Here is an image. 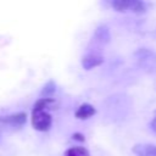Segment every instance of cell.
<instances>
[{
	"mask_svg": "<svg viewBox=\"0 0 156 156\" xmlns=\"http://www.w3.org/2000/svg\"><path fill=\"white\" fill-rule=\"evenodd\" d=\"M150 127H151V129H152L154 132H156V112H155V115H154L152 121L150 122Z\"/></svg>",
	"mask_w": 156,
	"mask_h": 156,
	"instance_id": "cell-11",
	"label": "cell"
},
{
	"mask_svg": "<svg viewBox=\"0 0 156 156\" xmlns=\"http://www.w3.org/2000/svg\"><path fill=\"white\" fill-rule=\"evenodd\" d=\"M111 6L116 11H121V12L132 11L134 13H144L146 10L145 4L138 0H113L111 1Z\"/></svg>",
	"mask_w": 156,
	"mask_h": 156,
	"instance_id": "cell-2",
	"label": "cell"
},
{
	"mask_svg": "<svg viewBox=\"0 0 156 156\" xmlns=\"http://www.w3.org/2000/svg\"><path fill=\"white\" fill-rule=\"evenodd\" d=\"M73 139H79V140H84V138H83V135L82 134H73Z\"/></svg>",
	"mask_w": 156,
	"mask_h": 156,
	"instance_id": "cell-12",
	"label": "cell"
},
{
	"mask_svg": "<svg viewBox=\"0 0 156 156\" xmlns=\"http://www.w3.org/2000/svg\"><path fill=\"white\" fill-rule=\"evenodd\" d=\"M55 90H56V84H55V82H54V80H49V82L43 87V89H41V91H40V95H41V98H51V95L55 93Z\"/></svg>",
	"mask_w": 156,
	"mask_h": 156,
	"instance_id": "cell-10",
	"label": "cell"
},
{
	"mask_svg": "<svg viewBox=\"0 0 156 156\" xmlns=\"http://www.w3.org/2000/svg\"><path fill=\"white\" fill-rule=\"evenodd\" d=\"M65 156H90V152L83 146H73L66 150Z\"/></svg>",
	"mask_w": 156,
	"mask_h": 156,
	"instance_id": "cell-8",
	"label": "cell"
},
{
	"mask_svg": "<svg viewBox=\"0 0 156 156\" xmlns=\"http://www.w3.org/2000/svg\"><path fill=\"white\" fill-rule=\"evenodd\" d=\"M132 151L138 156H156V145L152 144H136Z\"/></svg>",
	"mask_w": 156,
	"mask_h": 156,
	"instance_id": "cell-5",
	"label": "cell"
},
{
	"mask_svg": "<svg viewBox=\"0 0 156 156\" xmlns=\"http://www.w3.org/2000/svg\"><path fill=\"white\" fill-rule=\"evenodd\" d=\"M56 101L52 98H40L35 101L32 110H39V111H46V108H55Z\"/></svg>",
	"mask_w": 156,
	"mask_h": 156,
	"instance_id": "cell-7",
	"label": "cell"
},
{
	"mask_svg": "<svg viewBox=\"0 0 156 156\" xmlns=\"http://www.w3.org/2000/svg\"><path fill=\"white\" fill-rule=\"evenodd\" d=\"M95 35L98 38L99 41H102V43H107L110 40V33H108V28L106 26H100L96 32H95Z\"/></svg>",
	"mask_w": 156,
	"mask_h": 156,
	"instance_id": "cell-9",
	"label": "cell"
},
{
	"mask_svg": "<svg viewBox=\"0 0 156 156\" xmlns=\"http://www.w3.org/2000/svg\"><path fill=\"white\" fill-rule=\"evenodd\" d=\"M102 62H104L102 56L98 54H88V55H84L82 58V66L84 69H91L94 67L100 66Z\"/></svg>",
	"mask_w": 156,
	"mask_h": 156,
	"instance_id": "cell-4",
	"label": "cell"
},
{
	"mask_svg": "<svg viewBox=\"0 0 156 156\" xmlns=\"http://www.w3.org/2000/svg\"><path fill=\"white\" fill-rule=\"evenodd\" d=\"M30 123H32V127L35 130L46 132V130H49L51 128L52 117L46 111L32 110V113H30Z\"/></svg>",
	"mask_w": 156,
	"mask_h": 156,
	"instance_id": "cell-1",
	"label": "cell"
},
{
	"mask_svg": "<svg viewBox=\"0 0 156 156\" xmlns=\"http://www.w3.org/2000/svg\"><path fill=\"white\" fill-rule=\"evenodd\" d=\"M95 112H96V110H95V107L93 105H90L88 102H84V104H82L77 108V111H76L74 115H76V117L78 119H88L91 116H94Z\"/></svg>",
	"mask_w": 156,
	"mask_h": 156,
	"instance_id": "cell-6",
	"label": "cell"
},
{
	"mask_svg": "<svg viewBox=\"0 0 156 156\" xmlns=\"http://www.w3.org/2000/svg\"><path fill=\"white\" fill-rule=\"evenodd\" d=\"M27 121V115L24 112H16L0 117V123L10 124V126H23Z\"/></svg>",
	"mask_w": 156,
	"mask_h": 156,
	"instance_id": "cell-3",
	"label": "cell"
}]
</instances>
